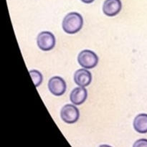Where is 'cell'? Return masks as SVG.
Instances as JSON below:
<instances>
[{
    "label": "cell",
    "mask_w": 147,
    "mask_h": 147,
    "mask_svg": "<svg viewBox=\"0 0 147 147\" xmlns=\"http://www.w3.org/2000/svg\"><path fill=\"white\" fill-rule=\"evenodd\" d=\"M99 147H112V146H109V145H107V144H103V145H100V146H99Z\"/></svg>",
    "instance_id": "4fadbf2b"
},
{
    "label": "cell",
    "mask_w": 147,
    "mask_h": 147,
    "mask_svg": "<svg viewBox=\"0 0 147 147\" xmlns=\"http://www.w3.org/2000/svg\"><path fill=\"white\" fill-rule=\"evenodd\" d=\"M78 61L83 68L92 69L94 68L98 63V57L92 50H84L79 53Z\"/></svg>",
    "instance_id": "7a4b0ae2"
},
{
    "label": "cell",
    "mask_w": 147,
    "mask_h": 147,
    "mask_svg": "<svg viewBox=\"0 0 147 147\" xmlns=\"http://www.w3.org/2000/svg\"><path fill=\"white\" fill-rule=\"evenodd\" d=\"M134 128L139 134L147 133V114L140 113L134 120Z\"/></svg>",
    "instance_id": "9c48e42d"
},
{
    "label": "cell",
    "mask_w": 147,
    "mask_h": 147,
    "mask_svg": "<svg viewBox=\"0 0 147 147\" xmlns=\"http://www.w3.org/2000/svg\"><path fill=\"white\" fill-rule=\"evenodd\" d=\"M66 83L61 77L54 76L49 80L48 88L52 94L60 96L65 93Z\"/></svg>",
    "instance_id": "5b68a950"
},
{
    "label": "cell",
    "mask_w": 147,
    "mask_h": 147,
    "mask_svg": "<svg viewBox=\"0 0 147 147\" xmlns=\"http://www.w3.org/2000/svg\"><path fill=\"white\" fill-rule=\"evenodd\" d=\"M83 17L78 12H70L64 17L62 23L63 30L70 34H76L82 29Z\"/></svg>",
    "instance_id": "6da1fadb"
},
{
    "label": "cell",
    "mask_w": 147,
    "mask_h": 147,
    "mask_svg": "<svg viewBox=\"0 0 147 147\" xmlns=\"http://www.w3.org/2000/svg\"><path fill=\"white\" fill-rule=\"evenodd\" d=\"M74 81L80 87H87L92 81V75L86 68L79 69L74 74Z\"/></svg>",
    "instance_id": "52a82bcc"
},
{
    "label": "cell",
    "mask_w": 147,
    "mask_h": 147,
    "mask_svg": "<svg viewBox=\"0 0 147 147\" xmlns=\"http://www.w3.org/2000/svg\"><path fill=\"white\" fill-rule=\"evenodd\" d=\"M80 1H83V3H85V4H90V3L94 1V0H80Z\"/></svg>",
    "instance_id": "7c38bea8"
},
{
    "label": "cell",
    "mask_w": 147,
    "mask_h": 147,
    "mask_svg": "<svg viewBox=\"0 0 147 147\" xmlns=\"http://www.w3.org/2000/svg\"><path fill=\"white\" fill-rule=\"evenodd\" d=\"M30 76H31L34 86H35L36 87H38L39 86H40L42 82V75L41 74V73L39 72L38 70H30Z\"/></svg>",
    "instance_id": "30bf717a"
},
{
    "label": "cell",
    "mask_w": 147,
    "mask_h": 147,
    "mask_svg": "<svg viewBox=\"0 0 147 147\" xmlns=\"http://www.w3.org/2000/svg\"><path fill=\"white\" fill-rule=\"evenodd\" d=\"M122 9L121 0H106L103 4V11L108 17L117 15Z\"/></svg>",
    "instance_id": "8992f818"
},
{
    "label": "cell",
    "mask_w": 147,
    "mask_h": 147,
    "mask_svg": "<svg viewBox=\"0 0 147 147\" xmlns=\"http://www.w3.org/2000/svg\"><path fill=\"white\" fill-rule=\"evenodd\" d=\"M60 116L66 123L72 124L78 121L80 117V112L75 105L66 104L60 111Z\"/></svg>",
    "instance_id": "277c9868"
},
{
    "label": "cell",
    "mask_w": 147,
    "mask_h": 147,
    "mask_svg": "<svg viewBox=\"0 0 147 147\" xmlns=\"http://www.w3.org/2000/svg\"><path fill=\"white\" fill-rule=\"evenodd\" d=\"M56 40L54 34L48 31L41 32L37 35V44L42 51H50L55 46Z\"/></svg>",
    "instance_id": "3957f363"
},
{
    "label": "cell",
    "mask_w": 147,
    "mask_h": 147,
    "mask_svg": "<svg viewBox=\"0 0 147 147\" xmlns=\"http://www.w3.org/2000/svg\"><path fill=\"white\" fill-rule=\"evenodd\" d=\"M133 147H147V139H140L136 141L134 144Z\"/></svg>",
    "instance_id": "8fae6325"
},
{
    "label": "cell",
    "mask_w": 147,
    "mask_h": 147,
    "mask_svg": "<svg viewBox=\"0 0 147 147\" xmlns=\"http://www.w3.org/2000/svg\"><path fill=\"white\" fill-rule=\"evenodd\" d=\"M88 97V91L85 88L78 87L73 89L70 95V100L76 106H79L84 103Z\"/></svg>",
    "instance_id": "ba28073f"
}]
</instances>
